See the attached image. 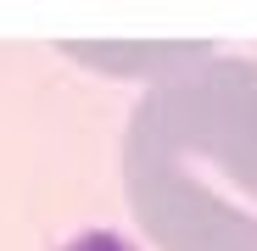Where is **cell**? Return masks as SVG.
<instances>
[{
  "instance_id": "6da1fadb",
  "label": "cell",
  "mask_w": 257,
  "mask_h": 251,
  "mask_svg": "<svg viewBox=\"0 0 257 251\" xmlns=\"http://www.w3.org/2000/svg\"><path fill=\"white\" fill-rule=\"evenodd\" d=\"M123 190L157 251H257V62L162 73L128 117Z\"/></svg>"
}]
</instances>
